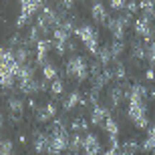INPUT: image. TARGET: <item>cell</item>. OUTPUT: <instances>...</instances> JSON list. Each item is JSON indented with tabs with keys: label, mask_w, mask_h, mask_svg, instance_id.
I'll list each match as a JSON object with an SVG mask.
<instances>
[{
	"label": "cell",
	"mask_w": 155,
	"mask_h": 155,
	"mask_svg": "<svg viewBox=\"0 0 155 155\" xmlns=\"http://www.w3.org/2000/svg\"><path fill=\"white\" fill-rule=\"evenodd\" d=\"M147 89L143 85H133L127 97V117L137 129L149 127V111H147Z\"/></svg>",
	"instance_id": "obj_1"
},
{
	"label": "cell",
	"mask_w": 155,
	"mask_h": 155,
	"mask_svg": "<svg viewBox=\"0 0 155 155\" xmlns=\"http://www.w3.org/2000/svg\"><path fill=\"white\" fill-rule=\"evenodd\" d=\"M64 73L71 81L75 83H85L91 77V64L87 63L85 57H79V54H71L67 58V64H64Z\"/></svg>",
	"instance_id": "obj_2"
},
{
	"label": "cell",
	"mask_w": 155,
	"mask_h": 155,
	"mask_svg": "<svg viewBox=\"0 0 155 155\" xmlns=\"http://www.w3.org/2000/svg\"><path fill=\"white\" fill-rule=\"evenodd\" d=\"M75 36L83 42V46L91 52L93 57H97V54H99L101 45H99V32H97L95 26H91L89 22L81 24V26H77V28H75Z\"/></svg>",
	"instance_id": "obj_3"
},
{
	"label": "cell",
	"mask_w": 155,
	"mask_h": 155,
	"mask_svg": "<svg viewBox=\"0 0 155 155\" xmlns=\"http://www.w3.org/2000/svg\"><path fill=\"white\" fill-rule=\"evenodd\" d=\"M133 30H135V35L141 40H145V42H151V40H153V20H151L149 16H145V14H139V18H135Z\"/></svg>",
	"instance_id": "obj_4"
},
{
	"label": "cell",
	"mask_w": 155,
	"mask_h": 155,
	"mask_svg": "<svg viewBox=\"0 0 155 155\" xmlns=\"http://www.w3.org/2000/svg\"><path fill=\"white\" fill-rule=\"evenodd\" d=\"M129 89H131V87H127L125 83H117V85L111 87V91L107 93L111 109H117V107L123 105V101H127V97H129Z\"/></svg>",
	"instance_id": "obj_5"
},
{
	"label": "cell",
	"mask_w": 155,
	"mask_h": 155,
	"mask_svg": "<svg viewBox=\"0 0 155 155\" xmlns=\"http://www.w3.org/2000/svg\"><path fill=\"white\" fill-rule=\"evenodd\" d=\"M111 117V109L103 103H97L91 107V113H89V123L93 127H103L107 123V119Z\"/></svg>",
	"instance_id": "obj_6"
},
{
	"label": "cell",
	"mask_w": 155,
	"mask_h": 155,
	"mask_svg": "<svg viewBox=\"0 0 155 155\" xmlns=\"http://www.w3.org/2000/svg\"><path fill=\"white\" fill-rule=\"evenodd\" d=\"M57 113H58V109H57V103L54 101H51V103H46V105H40V107H35V119L40 125L52 121L57 117Z\"/></svg>",
	"instance_id": "obj_7"
},
{
	"label": "cell",
	"mask_w": 155,
	"mask_h": 155,
	"mask_svg": "<svg viewBox=\"0 0 155 155\" xmlns=\"http://www.w3.org/2000/svg\"><path fill=\"white\" fill-rule=\"evenodd\" d=\"M83 155H103V145L95 133L83 135Z\"/></svg>",
	"instance_id": "obj_8"
},
{
	"label": "cell",
	"mask_w": 155,
	"mask_h": 155,
	"mask_svg": "<svg viewBox=\"0 0 155 155\" xmlns=\"http://www.w3.org/2000/svg\"><path fill=\"white\" fill-rule=\"evenodd\" d=\"M91 18L95 24H105L107 26V22H109V10H107V6L101 2V0H95L91 6Z\"/></svg>",
	"instance_id": "obj_9"
},
{
	"label": "cell",
	"mask_w": 155,
	"mask_h": 155,
	"mask_svg": "<svg viewBox=\"0 0 155 155\" xmlns=\"http://www.w3.org/2000/svg\"><path fill=\"white\" fill-rule=\"evenodd\" d=\"M52 51V40L48 38H42L38 45L35 46V58H36V67L42 69V64L48 61V52Z\"/></svg>",
	"instance_id": "obj_10"
},
{
	"label": "cell",
	"mask_w": 155,
	"mask_h": 155,
	"mask_svg": "<svg viewBox=\"0 0 155 155\" xmlns=\"http://www.w3.org/2000/svg\"><path fill=\"white\" fill-rule=\"evenodd\" d=\"M87 105V101L83 99V95H81V91H71L67 97H64V101H63V111L64 113H71V111H75L77 107H85Z\"/></svg>",
	"instance_id": "obj_11"
},
{
	"label": "cell",
	"mask_w": 155,
	"mask_h": 155,
	"mask_svg": "<svg viewBox=\"0 0 155 155\" xmlns=\"http://www.w3.org/2000/svg\"><path fill=\"white\" fill-rule=\"evenodd\" d=\"M42 8H45V0H22L20 2V14H24L26 18H32Z\"/></svg>",
	"instance_id": "obj_12"
},
{
	"label": "cell",
	"mask_w": 155,
	"mask_h": 155,
	"mask_svg": "<svg viewBox=\"0 0 155 155\" xmlns=\"http://www.w3.org/2000/svg\"><path fill=\"white\" fill-rule=\"evenodd\" d=\"M6 107H8V113H10V119L20 121L24 113V101L20 97H8L6 101Z\"/></svg>",
	"instance_id": "obj_13"
},
{
	"label": "cell",
	"mask_w": 155,
	"mask_h": 155,
	"mask_svg": "<svg viewBox=\"0 0 155 155\" xmlns=\"http://www.w3.org/2000/svg\"><path fill=\"white\" fill-rule=\"evenodd\" d=\"M103 131L109 135L111 147H119V123H117L113 117H109V119H107V123L103 125Z\"/></svg>",
	"instance_id": "obj_14"
},
{
	"label": "cell",
	"mask_w": 155,
	"mask_h": 155,
	"mask_svg": "<svg viewBox=\"0 0 155 155\" xmlns=\"http://www.w3.org/2000/svg\"><path fill=\"white\" fill-rule=\"evenodd\" d=\"M35 153L40 155V153H48V145H51V135L48 133H40V131H35Z\"/></svg>",
	"instance_id": "obj_15"
},
{
	"label": "cell",
	"mask_w": 155,
	"mask_h": 155,
	"mask_svg": "<svg viewBox=\"0 0 155 155\" xmlns=\"http://www.w3.org/2000/svg\"><path fill=\"white\" fill-rule=\"evenodd\" d=\"M141 151L155 155V123L147 127V137H145L143 143H141Z\"/></svg>",
	"instance_id": "obj_16"
},
{
	"label": "cell",
	"mask_w": 155,
	"mask_h": 155,
	"mask_svg": "<svg viewBox=\"0 0 155 155\" xmlns=\"http://www.w3.org/2000/svg\"><path fill=\"white\" fill-rule=\"evenodd\" d=\"M97 63L101 64L103 69H109V64L115 63V58H113V54H111V48H109V46H101V48H99Z\"/></svg>",
	"instance_id": "obj_17"
},
{
	"label": "cell",
	"mask_w": 155,
	"mask_h": 155,
	"mask_svg": "<svg viewBox=\"0 0 155 155\" xmlns=\"http://www.w3.org/2000/svg\"><path fill=\"white\" fill-rule=\"evenodd\" d=\"M42 79H45L46 83H52L54 79H58V69H57V64L51 63V61H46V63L42 64Z\"/></svg>",
	"instance_id": "obj_18"
},
{
	"label": "cell",
	"mask_w": 155,
	"mask_h": 155,
	"mask_svg": "<svg viewBox=\"0 0 155 155\" xmlns=\"http://www.w3.org/2000/svg\"><path fill=\"white\" fill-rule=\"evenodd\" d=\"M143 58H145V42L135 40L131 45V61L133 63H141Z\"/></svg>",
	"instance_id": "obj_19"
},
{
	"label": "cell",
	"mask_w": 155,
	"mask_h": 155,
	"mask_svg": "<svg viewBox=\"0 0 155 155\" xmlns=\"http://www.w3.org/2000/svg\"><path fill=\"white\" fill-rule=\"evenodd\" d=\"M109 48H111L113 58H115V61H121L123 52H125V40H113V42L109 45Z\"/></svg>",
	"instance_id": "obj_20"
},
{
	"label": "cell",
	"mask_w": 155,
	"mask_h": 155,
	"mask_svg": "<svg viewBox=\"0 0 155 155\" xmlns=\"http://www.w3.org/2000/svg\"><path fill=\"white\" fill-rule=\"evenodd\" d=\"M145 58H147V63H149V69L155 71V40L145 42Z\"/></svg>",
	"instance_id": "obj_21"
},
{
	"label": "cell",
	"mask_w": 155,
	"mask_h": 155,
	"mask_svg": "<svg viewBox=\"0 0 155 155\" xmlns=\"http://www.w3.org/2000/svg\"><path fill=\"white\" fill-rule=\"evenodd\" d=\"M113 77H115L119 83H123L127 77V69L125 64H123V61H115V69H113Z\"/></svg>",
	"instance_id": "obj_22"
},
{
	"label": "cell",
	"mask_w": 155,
	"mask_h": 155,
	"mask_svg": "<svg viewBox=\"0 0 155 155\" xmlns=\"http://www.w3.org/2000/svg\"><path fill=\"white\" fill-rule=\"evenodd\" d=\"M51 93H52V97H61L64 93V81L63 79H54L51 83Z\"/></svg>",
	"instance_id": "obj_23"
},
{
	"label": "cell",
	"mask_w": 155,
	"mask_h": 155,
	"mask_svg": "<svg viewBox=\"0 0 155 155\" xmlns=\"http://www.w3.org/2000/svg\"><path fill=\"white\" fill-rule=\"evenodd\" d=\"M107 2H109V8H113L117 12H123L127 6V0H107Z\"/></svg>",
	"instance_id": "obj_24"
},
{
	"label": "cell",
	"mask_w": 155,
	"mask_h": 155,
	"mask_svg": "<svg viewBox=\"0 0 155 155\" xmlns=\"http://www.w3.org/2000/svg\"><path fill=\"white\" fill-rule=\"evenodd\" d=\"M12 149H14V143H12L10 139H4L2 149H0V155H12Z\"/></svg>",
	"instance_id": "obj_25"
},
{
	"label": "cell",
	"mask_w": 155,
	"mask_h": 155,
	"mask_svg": "<svg viewBox=\"0 0 155 155\" xmlns=\"http://www.w3.org/2000/svg\"><path fill=\"white\" fill-rule=\"evenodd\" d=\"M125 10L129 12V14H137L139 12V0H127Z\"/></svg>",
	"instance_id": "obj_26"
},
{
	"label": "cell",
	"mask_w": 155,
	"mask_h": 155,
	"mask_svg": "<svg viewBox=\"0 0 155 155\" xmlns=\"http://www.w3.org/2000/svg\"><path fill=\"white\" fill-rule=\"evenodd\" d=\"M145 79H147V81H153V79H155V71L149 69L147 73H145Z\"/></svg>",
	"instance_id": "obj_27"
},
{
	"label": "cell",
	"mask_w": 155,
	"mask_h": 155,
	"mask_svg": "<svg viewBox=\"0 0 155 155\" xmlns=\"http://www.w3.org/2000/svg\"><path fill=\"white\" fill-rule=\"evenodd\" d=\"M4 113H2V111H0V131H2V129H4Z\"/></svg>",
	"instance_id": "obj_28"
},
{
	"label": "cell",
	"mask_w": 155,
	"mask_h": 155,
	"mask_svg": "<svg viewBox=\"0 0 155 155\" xmlns=\"http://www.w3.org/2000/svg\"><path fill=\"white\" fill-rule=\"evenodd\" d=\"M2 143H4V139H2V137H0V149H2Z\"/></svg>",
	"instance_id": "obj_29"
},
{
	"label": "cell",
	"mask_w": 155,
	"mask_h": 155,
	"mask_svg": "<svg viewBox=\"0 0 155 155\" xmlns=\"http://www.w3.org/2000/svg\"><path fill=\"white\" fill-rule=\"evenodd\" d=\"M0 91H2V87H0Z\"/></svg>",
	"instance_id": "obj_30"
}]
</instances>
